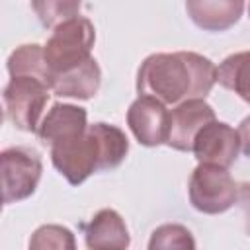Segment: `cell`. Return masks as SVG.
Returning <instances> with one entry per match:
<instances>
[{"label":"cell","instance_id":"6da1fadb","mask_svg":"<svg viewBox=\"0 0 250 250\" xmlns=\"http://www.w3.org/2000/svg\"><path fill=\"white\" fill-rule=\"evenodd\" d=\"M215 82L217 66L213 61L193 51L148 55L137 72L139 96L156 98L164 105L203 100Z\"/></svg>","mask_w":250,"mask_h":250},{"label":"cell","instance_id":"7a4b0ae2","mask_svg":"<svg viewBox=\"0 0 250 250\" xmlns=\"http://www.w3.org/2000/svg\"><path fill=\"white\" fill-rule=\"evenodd\" d=\"M49 150L53 166L66 182L80 186L94 172L117 168L129 152V141L119 127L100 121L88 125L84 133L53 145Z\"/></svg>","mask_w":250,"mask_h":250},{"label":"cell","instance_id":"3957f363","mask_svg":"<svg viewBox=\"0 0 250 250\" xmlns=\"http://www.w3.org/2000/svg\"><path fill=\"white\" fill-rule=\"evenodd\" d=\"M94 41H96L94 23L84 16L70 18L61 25H57L43 47L49 78L78 68L86 61H90L92 59L90 51L94 47Z\"/></svg>","mask_w":250,"mask_h":250},{"label":"cell","instance_id":"277c9868","mask_svg":"<svg viewBox=\"0 0 250 250\" xmlns=\"http://www.w3.org/2000/svg\"><path fill=\"white\" fill-rule=\"evenodd\" d=\"M51 88L35 76H14L4 86L2 100L6 119L20 131L37 133L43 109L49 102Z\"/></svg>","mask_w":250,"mask_h":250},{"label":"cell","instance_id":"5b68a950","mask_svg":"<svg viewBox=\"0 0 250 250\" xmlns=\"http://www.w3.org/2000/svg\"><path fill=\"white\" fill-rule=\"evenodd\" d=\"M189 203L205 215H219L229 211L238 201V186L230 172L213 164H197L189 176Z\"/></svg>","mask_w":250,"mask_h":250},{"label":"cell","instance_id":"8992f818","mask_svg":"<svg viewBox=\"0 0 250 250\" xmlns=\"http://www.w3.org/2000/svg\"><path fill=\"white\" fill-rule=\"evenodd\" d=\"M2 164V199L6 205L27 199L35 193L43 164L29 146H10L0 154Z\"/></svg>","mask_w":250,"mask_h":250},{"label":"cell","instance_id":"52a82bcc","mask_svg":"<svg viewBox=\"0 0 250 250\" xmlns=\"http://www.w3.org/2000/svg\"><path fill=\"white\" fill-rule=\"evenodd\" d=\"M240 150V137L229 123L211 121L195 137L191 152L199 164H213L227 168L234 164Z\"/></svg>","mask_w":250,"mask_h":250},{"label":"cell","instance_id":"ba28073f","mask_svg":"<svg viewBox=\"0 0 250 250\" xmlns=\"http://www.w3.org/2000/svg\"><path fill=\"white\" fill-rule=\"evenodd\" d=\"M127 125L141 145L158 146L168 139L170 111L156 98L139 96L127 109Z\"/></svg>","mask_w":250,"mask_h":250},{"label":"cell","instance_id":"9c48e42d","mask_svg":"<svg viewBox=\"0 0 250 250\" xmlns=\"http://www.w3.org/2000/svg\"><path fill=\"white\" fill-rule=\"evenodd\" d=\"M215 121V111L205 100H188L170 111V129L166 145L174 150L191 152L197 133Z\"/></svg>","mask_w":250,"mask_h":250},{"label":"cell","instance_id":"30bf717a","mask_svg":"<svg viewBox=\"0 0 250 250\" xmlns=\"http://www.w3.org/2000/svg\"><path fill=\"white\" fill-rule=\"evenodd\" d=\"M88 129V113L74 104H53L47 115L41 119L37 137L49 148L57 143L68 141Z\"/></svg>","mask_w":250,"mask_h":250},{"label":"cell","instance_id":"8fae6325","mask_svg":"<svg viewBox=\"0 0 250 250\" xmlns=\"http://www.w3.org/2000/svg\"><path fill=\"white\" fill-rule=\"evenodd\" d=\"M84 242L88 250H127L131 234L117 211L100 209L84 225Z\"/></svg>","mask_w":250,"mask_h":250},{"label":"cell","instance_id":"7c38bea8","mask_svg":"<svg viewBox=\"0 0 250 250\" xmlns=\"http://www.w3.org/2000/svg\"><path fill=\"white\" fill-rule=\"evenodd\" d=\"M244 10L240 0H188L186 12L191 21L205 31H225L232 27Z\"/></svg>","mask_w":250,"mask_h":250},{"label":"cell","instance_id":"4fadbf2b","mask_svg":"<svg viewBox=\"0 0 250 250\" xmlns=\"http://www.w3.org/2000/svg\"><path fill=\"white\" fill-rule=\"evenodd\" d=\"M102 82V70L98 61L92 57L78 68H72L62 74H55L49 78V88L59 98H74V100H90L98 94Z\"/></svg>","mask_w":250,"mask_h":250},{"label":"cell","instance_id":"5bb4252c","mask_svg":"<svg viewBox=\"0 0 250 250\" xmlns=\"http://www.w3.org/2000/svg\"><path fill=\"white\" fill-rule=\"evenodd\" d=\"M217 82L250 104V51L229 55L217 68Z\"/></svg>","mask_w":250,"mask_h":250},{"label":"cell","instance_id":"9a60e30c","mask_svg":"<svg viewBox=\"0 0 250 250\" xmlns=\"http://www.w3.org/2000/svg\"><path fill=\"white\" fill-rule=\"evenodd\" d=\"M6 66L10 72V78L35 76V78H41L49 84V68L45 62V53H43V47L37 43L20 45L18 49H14L8 57Z\"/></svg>","mask_w":250,"mask_h":250},{"label":"cell","instance_id":"2e32d148","mask_svg":"<svg viewBox=\"0 0 250 250\" xmlns=\"http://www.w3.org/2000/svg\"><path fill=\"white\" fill-rule=\"evenodd\" d=\"M148 250H195V238L188 227L180 223H164L152 230Z\"/></svg>","mask_w":250,"mask_h":250},{"label":"cell","instance_id":"e0dca14e","mask_svg":"<svg viewBox=\"0 0 250 250\" xmlns=\"http://www.w3.org/2000/svg\"><path fill=\"white\" fill-rule=\"evenodd\" d=\"M27 250H76V238L62 225H41L33 230Z\"/></svg>","mask_w":250,"mask_h":250},{"label":"cell","instance_id":"ac0fdd59","mask_svg":"<svg viewBox=\"0 0 250 250\" xmlns=\"http://www.w3.org/2000/svg\"><path fill=\"white\" fill-rule=\"evenodd\" d=\"M31 8L37 12L45 27H57L62 21L80 16V2H33Z\"/></svg>","mask_w":250,"mask_h":250},{"label":"cell","instance_id":"d6986e66","mask_svg":"<svg viewBox=\"0 0 250 250\" xmlns=\"http://www.w3.org/2000/svg\"><path fill=\"white\" fill-rule=\"evenodd\" d=\"M238 201H240V207L244 211V227H246V232L250 234V184H242L238 188Z\"/></svg>","mask_w":250,"mask_h":250},{"label":"cell","instance_id":"ffe728a7","mask_svg":"<svg viewBox=\"0 0 250 250\" xmlns=\"http://www.w3.org/2000/svg\"><path fill=\"white\" fill-rule=\"evenodd\" d=\"M236 131H238V137H240V150L250 158V115L240 121Z\"/></svg>","mask_w":250,"mask_h":250},{"label":"cell","instance_id":"44dd1931","mask_svg":"<svg viewBox=\"0 0 250 250\" xmlns=\"http://www.w3.org/2000/svg\"><path fill=\"white\" fill-rule=\"evenodd\" d=\"M248 12H250V6H248Z\"/></svg>","mask_w":250,"mask_h":250}]
</instances>
